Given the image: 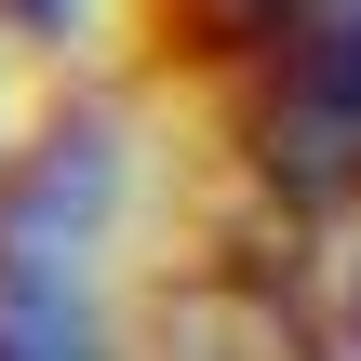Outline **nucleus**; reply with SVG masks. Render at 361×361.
Returning <instances> with one entry per match:
<instances>
[{
  "label": "nucleus",
  "instance_id": "1",
  "mask_svg": "<svg viewBox=\"0 0 361 361\" xmlns=\"http://www.w3.org/2000/svg\"><path fill=\"white\" fill-rule=\"evenodd\" d=\"M255 134H268V174H295L308 201L361 174V0L295 13L255 54Z\"/></svg>",
  "mask_w": 361,
  "mask_h": 361
},
{
  "label": "nucleus",
  "instance_id": "2",
  "mask_svg": "<svg viewBox=\"0 0 361 361\" xmlns=\"http://www.w3.org/2000/svg\"><path fill=\"white\" fill-rule=\"evenodd\" d=\"M188 361H308V348H295V322H281L268 295H241V281H228V295H201V308H188Z\"/></svg>",
  "mask_w": 361,
  "mask_h": 361
}]
</instances>
